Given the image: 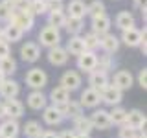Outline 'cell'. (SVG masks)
<instances>
[{
  "mask_svg": "<svg viewBox=\"0 0 147 138\" xmlns=\"http://www.w3.org/2000/svg\"><path fill=\"white\" fill-rule=\"evenodd\" d=\"M7 24L17 26L18 30L22 31V33H26V31H30L31 28H33V24H35V17H33V13H31L30 9H24V11L13 9V11H11V18H9Z\"/></svg>",
  "mask_w": 147,
  "mask_h": 138,
  "instance_id": "1",
  "label": "cell"
},
{
  "mask_svg": "<svg viewBox=\"0 0 147 138\" xmlns=\"http://www.w3.org/2000/svg\"><path fill=\"white\" fill-rule=\"evenodd\" d=\"M26 85L30 87L31 90H42L46 85H48V74H46L42 68H31L26 74Z\"/></svg>",
  "mask_w": 147,
  "mask_h": 138,
  "instance_id": "2",
  "label": "cell"
},
{
  "mask_svg": "<svg viewBox=\"0 0 147 138\" xmlns=\"http://www.w3.org/2000/svg\"><path fill=\"white\" fill-rule=\"evenodd\" d=\"M39 43H40V46H44V48H48V50L53 48V46H59L61 44V31H59L57 28L46 24L39 33Z\"/></svg>",
  "mask_w": 147,
  "mask_h": 138,
  "instance_id": "3",
  "label": "cell"
},
{
  "mask_svg": "<svg viewBox=\"0 0 147 138\" xmlns=\"http://www.w3.org/2000/svg\"><path fill=\"white\" fill-rule=\"evenodd\" d=\"M81 85H83V77H81L79 70H66L61 76V79H59V87H63V89L68 90V92L79 90Z\"/></svg>",
  "mask_w": 147,
  "mask_h": 138,
  "instance_id": "4",
  "label": "cell"
},
{
  "mask_svg": "<svg viewBox=\"0 0 147 138\" xmlns=\"http://www.w3.org/2000/svg\"><path fill=\"white\" fill-rule=\"evenodd\" d=\"M147 35V30H138V28H129V30L121 31V37H118L119 43H123L129 48H138L140 43L144 41V37Z\"/></svg>",
  "mask_w": 147,
  "mask_h": 138,
  "instance_id": "5",
  "label": "cell"
},
{
  "mask_svg": "<svg viewBox=\"0 0 147 138\" xmlns=\"http://www.w3.org/2000/svg\"><path fill=\"white\" fill-rule=\"evenodd\" d=\"M110 85V77H109V74L107 72H103V70H92L88 74V89H94V90H105L107 87Z\"/></svg>",
  "mask_w": 147,
  "mask_h": 138,
  "instance_id": "6",
  "label": "cell"
},
{
  "mask_svg": "<svg viewBox=\"0 0 147 138\" xmlns=\"http://www.w3.org/2000/svg\"><path fill=\"white\" fill-rule=\"evenodd\" d=\"M145 123H147V118H145L144 110H140V109L127 110V118H125L127 127L134 129V131H145Z\"/></svg>",
  "mask_w": 147,
  "mask_h": 138,
  "instance_id": "7",
  "label": "cell"
},
{
  "mask_svg": "<svg viewBox=\"0 0 147 138\" xmlns=\"http://www.w3.org/2000/svg\"><path fill=\"white\" fill-rule=\"evenodd\" d=\"M110 85L116 87L118 90L125 92V90H129L132 85H134V76H132L129 70H118V72L112 76V81H110Z\"/></svg>",
  "mask_w": 147,
  "mask_h": 138,
  "instance_id": "8",
  "label": "cell"
},
{
  "mask_svg": "<svg viewBox=\"0 0 147 138\" xmlns=\"http://www.w3.org/2000/svg\"><path fill=\"white\" fill-rule=\"evenodd\" d=\"M90 122H92V127L98 129V131H107V129L112 127V123H110V118H109V110L105 109H94V112H92Z\"/></svg>",
  "mask_w": 147,
  "mask_h": 138,
  "instance_id": "9",
  "label": "cell"
},
{
  "mask_svg": "<svg viewBox=\"0 0 147 138\" xmlns=\"http://www.w3.org/2000/svg\"><path fill=\"white\" fill-rule=\"evenodd\" d=\"M99 96H101V103L109 105V107H118L123 99V92L118 90L116 87H112V85H109L105 90H101Z\"/></svg>",
  "mask_w": 147,
  "mask_h": 138,
  "instance_id": "10",
  "label": "cell"
},
{
  "mask_svg": "<svg viewBox=\"0 0 147 138\" xmlns=\"http://www.w3.org/2000/svg\"><path fill=\"white\" fill-rule=\"evenodd\" d=\"M101 103V96L94 89H85L79 96V105L83 109H98Z\"/></svg>",
  "mask_w": 147,
  "mask_h": 138,
  "instance_id": "11",
  "label": "cell"
},
{
  "mask_svg": "<svg viewBox=\"0 0 147 138\" xmlns=\"http://www.w3.org/2000/svg\"><path fill=\"white\" fill-rule=\"evenodd\" d=\"M96 63H98V55L96 52H83L81 55H77V70L90 74L92 70H96Z\"/></svg>",
  "mask_w": 147,
  "mask_h": 138,
  "instance_id": "12",
  "label": "cell"
},
{
  "mask_svg": "<svg viewBox=\"0 0 147 138\" xmlns=\"http://www.w3.org/2000/svg\"><path fill=\"white\" fill-rule=\"evenodd\" d=\"M4 110H6V118H11V120H18L24 116V105L22 101H18L17 98H11V99H4Z\"/></svg>",
  "mask_w": 147,
  "mask_h": 138,
  "instance_id": "13",
  "label": "cell"
},
{
  "mask_svg": "<svg viewBox=\"0 0 147 138\" xmlns=\"http://www.w3.org/2000/svg\"><path fill=\"white\" fill-rule=\"evenodd\" d=\"M18 94H20V85H18V81L11 79V77H6V79L0 83V98L2 99L17 98Z\"/></svg>",
  "mask_w": 147,
  "mask_h": 138,
  "instance_id": "14",
  "label": "cell"
},
{
  "mask_svg": "<svg viewBox=\"0 0 147 138\" xmlns=\"http://www.w3.org/2000/svg\"><path fill=\"white\" fill-rule=\"evenodd\" d=\"M42 120L46 125L50 127H55V125H61V123L64 122L61 110H59L55 105H46V107L42 109Z\"/></svg>",
  "mask_w": 147,
  "mask_h": 138,
  "instance_id": "15",
  "label": "cell"
},
{
  "mask_svg": "<svg viewBox=\"0 0 147 138\" xmlns=\"http://www.w3.org/2000/svg\"><path fill=\"white\" fill-rule=\"evenodd\" d=\"M57 109L61 110L64 120H76V118H79L83 114V107L79 105V101H74V99H68L66 103L59 105Z\"/></svg>",
  "mask_w": 147,
  "mask_h": 138,
  "instance_id": "16",
  "label": "cell"
},
{
  "mask_svg": "<svg viewBox=\"0 0 147 138\" xmlns=\"http://www.w3.org/2000/svg\"><path fill=\"white\" fill-rule=\"evenodd\" d=\"M26 103L31 110H42L48 105V96L42 90H31L26 98Z\"/></svg>",
  "mask_w": 147,
  "mask_h": 138,
  "instance_id": "17",
  "label": "cell"
},
{
  "mask_svg": "<svg viewBox=\"0 0 147 138\" xmlns=\"http://www.w3.org/2000/svg\"><path fill=\"white\" fill-rule=\"evenodd\" d=\"M20 57L24 63H35L40 57V46L37 43H24L20 46Z\"/></svg>",
  "mask_w": 147,
  "mask_h": 138,
  "instance_id": "18",
  "label": "cell"
},
{
  "mask_svg": "<svg viewBox=\"0 0 147 138\" xmlns=\"http://www.w3.org/2000/svg\"><path fill=\"white\" fill-rule=\"evenodd\" d=\"M68 59H70V55L66 53V50H64L61 44L48 50V61H50V64H53V66H64V64L68 63Z\"/></svg>",
  "mask_w": 147,
  "mask_h": 138,
  "instance_id": "19",
  "label": "cell"
},
{
  "mask_svg": "<svg viewBox=\"0 0 147 138\" xmlns=\"http://www.w3.org/2000/svg\"><path fill=\"white\" fill-rule=\"evenodd\" d=\"M20 135V125H18V120H11L6 118L0 123V138H17Z\"/></svg>",
  "mask_w": 147,
  "mask_h": 138,
  "instance_id": "20",
  "label": "cell"
},
{
  "mask_svg": "<svg viewBox=\"0 0 147 138\" xmlns=\"http://www.w3.org/2000/svg\"><path fill=\"white\" fill-rule=\"evenodd\" d=\"M92 33H96V35H105V33H110V26H112V20H110V17L105 13V15H101V17H96V18H92Z\"/></svg>",
  "mask_w": 147,
  "mask_h": 138,
  "instance_id": "21",
  "label": "cell"
},
{
  "mask_svg": "<svg viewBox=\"0 0 147 138\" xmlns=\"http://www.w3.org/2000/svg\"><path fill=\"white\" fill-rule=\"evenodd\" d=\"M99 48L103 50L105 53H116L119 50V39L114 33H105L99 37Z\"/></svg>",
  "mask_w": 147,
  "mask_h": 138,
  "instance_id": "22",
  "label": "cell"
},
{
  "mask_svg": "<svg viewBox=\"0 0 147 138\" xmlns=\"http://www.w3.org/2000/svg\"><path fill=\"white\" fill-rule=\"evenodd\" d=\"M66 7V17H72V18H85L86 17V4L83 0H70L68 4H64Z\"/></svg>",
  "mask_w": 147,
  "mask_h": 138,
  "instance_id": "23",
  "label": "cell"
},
{
  "mask_svg": "<svg viewBox=\"0 0 147 138\" xmlns=\"http://www.w3.org/2000/svg\"><path fill=\"white\" fill-rule=\"evenodd\" d=\"M72 131L76 133V135H90L92 131H94V127H92V122L88 116H85V114H81L79 118L74 120V127Z\"/></svg>",
  "mask_w": 147,
  "mask_h": 138,
  "instance_id": "24",
  "label": "cell"
},
{
  "mask_svg": "<svg viewBox=\"0 0 147 138\" xmlns=\"http://www.w3.org/2000/svg\"><path fill=\"white\" fill-rule=\"evenodd\" d=\"M134 15L131 11H119L116 18H114V24H116L118 30H129V28H134Z\"/></svg>",
  "mask_w": 147,
  "mask_h": 138,
  "instance_id": "25",
  "label": "cell"
},
{
  "mask_svg": "<svg viewBox=\"0 0 147 138\" xmlns=\"http://www.w3.org/2000/svg\"><path fill=\"white\" fill-rule=\"evenodd\" d=\"M66 53L68 55H81L83 52H85V43H83V37L81 35H74L68 39V43H66Z\"/></svg>",
  "mask_w": 147,
  "mask_h": 138,
  "instance_id": "26",
  "label": "cell"
},
{
  "mask_svg": "<svg viewBox=\"0 0 147 138\" xmlns=\"http://www.w3.org/2000/svg\"><path fill=\"white\" fill-rule=\"evenodd\" d=\"M68 99H70V92L64 90L63 87H55V89H52V92H50V96H48V101H52L50 105H55V107L66 103Z\"/></svg>",
  "mask_w": 147,
  "mask_h": 138,
  "instance_id": "27",
  "label": "cell"
},
{
  "mask_svg": "<svg viewBox=\"0 0 147 138\" xmlns=\"http://www.w3.org/2000/svg\"><path fill=\"white\" fill-rule=\"evenodd\" d=\"M42 133H44V129L40 125V122H37V120H30V122H26V125L22 127V135L26 138H40Z\"/></svg>",
  "mask_w": 147,
  "mask_h": 138,
  "instance_id": "28",
  "label": "cell"
},
{
  "mask_svg": "<svg viewBox=\"0 0 147 138\" xmlns=\"http://www.w3.org/2000/svg\"><path fill=\"white\" fill-rule=\"evenodd\" d=\"M114 66H116V59H114V55H110V53H105L103 55H98V63H96V68L98 70H103V72H110V70H114Z\"/></svg>",
  "mask_w": 147,
  "mask_h": 138,
  "instance_id": "29",
  "label": "cell"
},
{
  "mask_svg": "<svg viewBox=\"0 0 147 138\" xmlns=\"http://www.w3.org/2000/svg\"><path fill=\"white\" fill-rule=\"evenodd\" d=\"M22 37H24V33L13 24H7L6 28H2V39L6 41V43H17Z\"/></svg>",
  "mask_w": 147,
  "mask_h": 138,
  "instance_id": "30",
  "label": "cell"
},
{
  "mask_svg": "<svg viewBox=\"0 0 147 138\" xmlns=\"http://www.w3.org/2000/svg\"><path fill=\"white\" fill-rule=\"evenodd\" d=\"M109 118H110V123L112 125H118V127H121V125H125V118H127V109H123V107H112V110H109Z\"/></svg>",
  "mask_w": 147,
  "mask_h": 138,
  "instance_id": "31",
  "label": "cell"
},
{
  "mask_svg": "<svg viewBox=\"0 0 147 138\" xmlns=\"http://www.w3.org/2000/svg\"><path fill=\"white\" fill-rule=\"evenodd\" d=\"M85 28V22L81 18H72V17H66V22H64V30L68 31V35L74 37V35H79Z\"/></svg>",
  "mask_w": 147,
  "mask_h": 138,
  "instance_id": "32",
  "label": "cell"
},
{
  "mask_svg": "<svg viewBox=\"0 0 147 138\" xmlns=\"http://www.w3.org/2000/svg\"><path fill=\"white\" fill-rule=\"evenodd\" d=\"M0 72H2L6 77H11L13 74L17 72V61L11 57V55H7V57L0 59Z\"/></svg>",
  "mask_w": 147,
  "mask_h": 138,
  "instance_id": "33",
  "label": "cell"
},
{
  "mask_svg": "<svg viewBox=\"0 0 147 138\" xmlns=\"http://www.w3.org/2000/svg\"><path fill=\"white\" fill-rule=\"evenodd\" d=\"M64 22H66V13L64 11H50L48 13V26L53 28H64Z\"/></svg>",
  "mask_w": 147,
  "mask_h": 138,
  "instance_id": "34",
  "label": "cell"
},
{
  "mask_svg": "<svg viewBox=\"0 0 147 138\" xmlns=\"http://www.w3.org/2000/svg\"><path fill=\"white\" fill-rule=\"evenodd\" d=\"M86 15H90L92 18L105 15V4L101 0H92L88 6H86Z\"/></svg>",
  "mask_w": 147,
  "mask_h": 138,
  "instance_id": "35",
  "label": "cell"
},
{
  "mask_svg": "<svg viewBox=\"0 0 147 138\" xmlns=\"http://www.w3.org/2000/svg\"><path fill=\"white\" fill-rule=\"evenodd\" d=\"M83 43H85V50L86 52H96V50H99V35L96 33H86L83 37Z\"/></svg>",
  "mask_w": 147,
  "mask_h": 138,
  "instance_id": "36",
  "label": "cell"
},
{
  "mask_svg": "<svg viewBox=\"0 0 147 138\" xmlns=\"http://www.w3.org/2000/svg\"><path fill=\"white\" fill-rule=\"evenodd\" d=\"M30 11L33 13V17H37V15H46V13H48L46 0H30Z\"/></svg>",
  "mask_w": 147,
  "mask_h": 138,
  "instance_id": "37",
  "label": "cell"
},
{
  "mask_svg": "<svg viewBox=\"0 0 147 138\" xmlns=\"http://www.w3.org/2000/svg\"><path fill=\"white\" fill-rule=\"evenodd\" d=\"M46 7L50 11H64V0H46Z\"/></svg>",
  "mask_w": 147,
  "mask_h": 138,
  "instance_id": "38",
  "label": "cell"
},
{
  "mask_svg": "<svg viewBox=\"0 0 147 138\" xmlns=\"http://www.w3.org/2000/svg\"><path fill=\"white\" fill-rule=\"evenodd\" d=\"M138 133H140V131H134V129H131V127H127V125H121V127H119L118 136L119 138H136Z\"/></svg>",
  "mask_w": 147,
  "mask_h": 138,
  "instance_id": "39",
  "label": "cell"
},
{
  "mask_svg": "<svg viewBox=\"0 0 147 138\" xmlns=\"http://www.w3.org/2000/svg\"><path fill=\"white\" fill-rule=\"evenodd\" d=\"M11 11H13V9H9L7 6H4V4L0 2V22H9V18H11Z\"/></svg>",
  "mask_w": 147,
  "mask_h": 138,
  "instance_id": "40",
  "label": "cell"
},
{
  "mask_svg": "<svg viewBox=\"0 0 147 138\" xmlns=\"http://www.w3.org/2000/svg\"><path fill=\"white\" fill-rule=\"evenodd\" d=\"M9 53H11V46H9V43H6L4 39H0V59L7 57Z\"/></svg>",
  "mask_w": 147,
  "mask_h": 138,
  "instance_id": "41",
  "label": "cell"
},
{
  "mask_svg": "<svg viewBox=\"0 0 147 138\" xmlns=\"http://www.w3.org/2000/svg\"><path fill=\"white\" fill-rule=\"evenodd\" d=\"M138 85L144 90L147 89V68H142V70L138 72Z\"/></svg>",
  "mask_w": 147,
  "mask_h": 138,
  "instance_id": "42",
  "label": "cell"
},
{
  "mask_svg": "<svg viewBox=\"0 0 147 138\" xmlns=\"http://www.w3.org/2000/svg\"><path fill=\"white\" fill-rule=\"evenodd\" d=\"M18 11H24V9H30V0H15V7Z\"/></svg>",
  "mask_w": 147,
  "mask_h": 138,
  "instance_id": "43",
  "label": "cell"
},
{
  "mask_svg": "<svg viewBox=\"0 0 147 138\" xmlns=\"http://www.w3.org/2000/svg\"><path fill=\"white\" fill-rule=\"evenodd\" d=\"M57 138H76V133L72 129H63L61 133H57Z\"/></svg>",
  "mask_w": 147,
  "mask_h": 138,
  "instance_id": "44",
  "label": "cell"
},
{
  "mask_svg": "<svg viewBox=\"0 0 147 138\" xmlns=\"http://www.w3.org/2000/svg\"><path fill=\"white\" fill-rule=\"evenodd\" d=\"M40 138H57V133L55 131H44L42 135H40Z\"/></svg>",
  "mask_w": 147,
  "mask_h": 138,
  "instance_id": "45",
  "label": "cell"
},
{
  "mask_svg": "<svg viewBox=\"0 0 147 138\" xmlns=\"http://www.w3.org/2000/svg\"><path fill=\"white\" fill-rule=\"evenodd\" d=\"M138 48L142 50V53H144V55H147V41H145V37H144V41L140 43V46H138Z\"/></svg>",
  "mask_w": 147,
  "mask_h": 138,
  "instance_id": "46",
  "label": "cell"
},
{
  "mask_svg": "<svg viewBox=\"0 0 147 138\" xmlns=\"http://www.w3.org/2000/svg\"><path fill=\"white\" fill-rule=\"evenodd\" d=\"M134 4H136V7H138V9H144V7H145V4H147V0H134Z\"/></svg>",
  "mask_w": 147,
  "mask_h": 138,
  "instance_id": "47",
  "label": "cell"
},
{
  "mask_svg": "<svg viewBox=\"0 0 147 138\" xmlns=\"http://www.w3.org/2000/svg\"><path fill=\"white\" fill-rule=\"evenodd\" d=\"M2 4H4V6H7L9 9L15 7V0H2Z\"/></svg>",
  "mask_w": 147,
  "mask_h": 138,
  "instance_id": "48",
  "label": "cell"
},
{
  "mask_svg": "<svg viewBox=\"0 0 147 138\" xmlns=\"http://www.w3.org/2000/svg\"><path fill=\"white\" fill-rule=\"evenodd\" d=\"M0 120H6V110H4V103L0 101Z\"/></svg>",
  "mask_w": 147,
  "mask_h": 138,
  "instance_id": "49",
  "label": "cell"
},
{
  "mask_svg": "<svg viewBox=\"0 0 147 138\" xmlns=\"http://www.w3.org/2000/svg\"><path fill=\"white\" fill-rule=\"evenodd\" d=\"M136 138H147V135H145V131H140L138 133V136Z\"/></svg>",
  "mask_w": 147,
  "mask_h": 138,
  "instance_id": "50",
  "label": "cell"
},
{
  "mask_svg": "<svg viewBox=\"0 0 147 138\" xmlns=\"http://www.w3.org/2000/svg\"><path fill=\"white\" fill-rule=\"evenodd\" d=\"M76 138H92L90 135H76Z\"/></svg>",
  "mask_w": 147,
  "mask_h": 138,
  "instance_id": "51",
  "label": "cell"
},
{
  "mask_svg": "<svg viewBox=\"0 0 147 138\" xmlns=\"http://www.w3.org/2000/svg\"><path fill=\"white\" fill-rule=\"evenodd\" d=\"M4 79H6V76H4V74H2V72H0V83H2Z\"/></svg>",
  "mask_w": 147,
  "mask_h": 138,
  "instance_id": "52",
  "label": "cell"
},
{
  "mask_svg": "<svg viewBox=\"0 0 147 138\" xmlns=\"http://www.w3.org/2000/svg\"><path fill=\"white\" fill-rule=\"evenodd\" d=\"M0 39H2V26H0Z\"/></svg>",
  "mask_w": 147,
  "mask_h": 138,
  "instance_id": "53",
  "label": "cell"
}]
</instances>
